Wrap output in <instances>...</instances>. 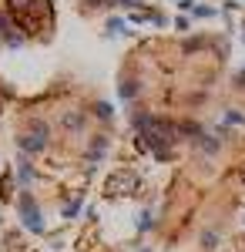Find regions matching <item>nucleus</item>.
I'll return each instance as SVG.
<instances>
[{"mask_svg":"<svg viewBox=\"0 0 245 252\" xmlns=\"http://www.w3.org/2000/svg\"><path fill=\"white\" fill-rule=\"evenodd\" d=\"M7 14L24 37L47 31V24L54 27V3L51 0H7Z\"/></svg>","mask_w":245,"mask_h":252,"instance_id":"f257e3e1","label":"nucleus"},{"mask_svg":"<svg viewBox=\"0 0 245 252\" xmlns=\"http://www.w3.org/2000/svg\"><path fill=\"white\" fill-rule=\"evenodd\" d=\"M47 138H51V125L40 121V118H27L20 125V135H17V145L24 155H40L47 148Z\"/></svg>","mask_w":245,"mask_h":252,"instance_id":"f03ea898","label":"nucleus"},{"mask_svg":"<svg viewBox=\"0 0 245 252\" xmlns=\"http://www.w3.org/2000/svg\"><path fill=\"white\" fill-rule=\"evenodd\" d=\"M138 192H141V175L134 168H114L104 178V195L108 198H131Z\"/></svg>","mask_w":245,"mask_h":252,"instance_id":"7ed1b4c3","label":"nucleus"},{"mask_svg":"<svg viewBox=\"0 0 245 252\" xmlns=\"http://www.w3.org/2000/svg\"><path fill=\"white\" fill-rule=\"evenodd\" d=\"M17 209H20V222L31 229V232H44V219H40V209H37V202H34V195L24 189V195L17 198Z\"/></svg>","mask_w":245,"mask_h":252,"instance_id":"20e7f679","label":"nucleus"},{"mask_svg":"<svg viewBox=\"0 0 245 252\" xmlns=\"http://www.w3.org/2000/svg\"><path fill=\"white\" fill-rule=\"evenodd\" d=\"M84 111H61V128L67 131V135H74V131H81L84 128Z\"/></svg>","mask_w":245,"mask_h":252,"instance_id":"39448f33","label":"nucleus"},{"mask_svg":"<svg viewBox=\"0 0 245 252\" xmlns=\"http://www.w3.org/2000/svg\"><path fill=\"white\" fill-rule=\"evenodd\" d=\"M104 152H108V138H104V135H94V141H91V148H88V165H97Z\"/></svg>","mask_w":245,"mask_h":252,"instance_id":"423d86ee","label":"nucleus"},{"mask_svg":"<svg viewBox=\"0 0 245 252\" xmlns=\"http://www.w3.org/2000/svg\"><path fill=\"white\" fill-rule=\"evenodd\" d=\"M0 198H3V202L14 198V175H10V172L0 175Z\"/></svg>","mask_w":245,"mask_h":252,"instance_id":"0eeeda50","label":"nucleus"},{"mask_svg":"<svg viewBox=\"0 0 245 252\" xmlns=\"http://www.w3.org/2000/svg\"><path fill=\"white\" fill-rule=\"evenodd\" d=\"M14 31H17V27H14V20H10V14H7V10H0V37L7 40L10 34H14Z\"/></svg>","mask_w":245,"mask_h":252,"instance_id":"6e6552de","label":"nucleus"},{"mask_svg":"<svg viewBox=\"0 0 245 252\" xmlns=\"http://www.w3.org/2000/svg\"><path fill=\"white\" fill-rule=\"evenodd\" d=\"M17 178L24 182V185L34 182V168H31V161H17Z\"/></svg>","mask_w":245,"mask_h":252,"instance_id":"1a4fd4ad","label":"nucleus"},{"mask_svg":"<svg viewBox=\"0 0 245 252\" xmlns=\"http://www.w3.org/2000/svg\"><path fill=\"white\" fill-rule=\"evenodd\" d=\"M94 115L101 118V121H111V118H114V108L108 104V101H97V104H94Z\"/></svg>","mask_w":245,"mask_h":252,"instance_id":"9d476101","label":"nucleus"},{"mask_svg":"<svg viewBox=\"0 0 245 252\" xmlns=\"http://www.w3.org/2000/svg\"><path fill=\"white\" fill-rule=\"evenodd\" d=\"M138 91H141V88H138V81H124V84H121V97H124V101L138 97Z\"/></svg>","mask_w":245,"mask_h":252,"instance_id":"9b49d317","label":"nucleus"},{"mask_svg":"<svg viewBox=\"0 0 245 252\" xmlns=\"http://www.w3.org/2000/svg\"><path fill=\"white\" fill-rule=\"evenodd\" d=\"M77 212H81V195H77L74 202H71V205H67V209H64V219H74Z\"/></svg>","mask_w":245,"mask_h":252,"instance_id":"f8f14e48","label":"nucleus"},{"mask_svg":"<svg viewBox=\"0 0 245 252\" xmlns=\"http://www.w3.org/2000/svg\"><path fill=\"white\" fill-rule=\"evenodd\" d=\"M225 121H228V125H242V121H245V115H242V111H235V108H232V111L225 115Z\"/></svg>","mask_w":245,"mask_h":252,"instance_id":"ddd939ff","label":"nucleus"},{"mask_svg":"<svg viewBox=\"0 0 245 252\" xmlns=\"http://www.w3.org/2000/svg\"><path fill=\"white\" fill-rule=\"evenodd\" d=\"M108 31H111V34H124V20H108Z\"/></svg>","mask_w":245,"mask_h":252,"instance_id":"4468645a","label":"nucleus"},{"mask_svg":"<svg viewBox=\"0 0 245 252\" xmlns=\"http://www.w3.org/2000/svg\"><path fill=\"white\" fill-rule=\"evenodd\" d=\"M215 242H218V235H215V232H205V235H202V246H205V249H215Z\"/></svg>","mask_w":245,"mask_h":252,"instance_id":"2eb2a0df","label":"nucleus"},{"mask_svg":"<svg viewBox=\"0 0 245 252\" xmlns=\"http://www.w3.org/2000/svg\"><path fill=\"white\" fill-rule=\"evenodd\" d=\"M175 27H178V31H185V34H188V31H191V20H188V17H175Z\"/></svg>","mask_w":245,"mask_h":252,"instance_id":"dca6fc26","label":"nucleus"},{"mask_svg":"<svg viewBox=\"0 0 245 252\" xmlns=\"http://www.w3.org/2000/svg\"><path fill=\"white\" fill-rule=\"evenodd\" d=\"M195 17H215V10L212 7H195Z\"/></svg>","mask_w":245,"mask_h":252,"instance_id":"f3484780","label":"nucleus"},{"mask_svg":"<svg viewBox=\"0 0 245 252\" xmlns=\"http://www.w3.org/2000/svg\"><path fill=\"white\" fill-rule=\"evenodd\" d=\"M242 189H245V172H242Z\"/></svg>","mask_w":245,"mask_h":252,"instance_id":"a211bd4d","label":"nucleus"},{"mask_svg":"<svg viewBox=\"0 0 245 252\" xmlns=\"http://www.w3.org/2000/svg\"><path fill=\"white\" fill-rule=\"evenodd\" d=\"M141 252H151V249H141Z\"/></svg>","mask_w":245,"mask_h":252,"instance_id":"6ab92c4d","label":"nucleus"}]
</instances>
